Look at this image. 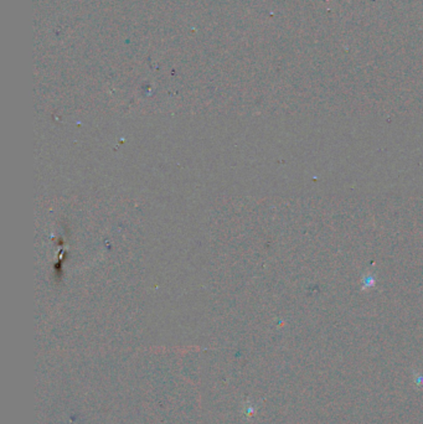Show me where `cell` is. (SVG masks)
I'll use <instances>...</instances> for the list:
<instances>
[{"label": "cell", "instance_id": "1", "mask_svg": "<svg viewBox=\"0 0 423 424\" xmlns=\"http://www.w3.org/2000/svg\"><path fill=\"white\" fill-rule=\"evenodd\" d=\"M415 384H417L418 387H423V374H415Z\"/></svg>", "mask_w": 423, "mask_h": 424}]
</instances>
